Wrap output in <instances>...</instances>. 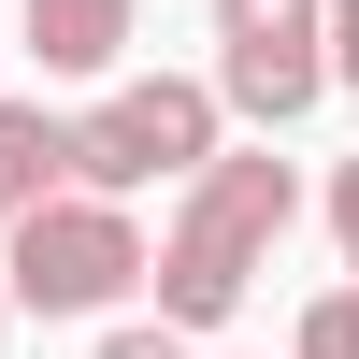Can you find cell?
<instances>
[{
	"label": "cell",
	"instance_id": "cell-7",
	"mask_svg": "<svg viewBox=\"0 0 359 359\" xmlns=\"http://www.w3.org/2000/svg\"><path fill=\"white\" fill-rule=\"evenodd\" d=\"M302 359H359V287H331V302H302Z\"/></svg>",
	"mask_w": 359,
	"mask_h": 359
},
{
	"label": "cell",
	"instance_id": "cell-1",
	"mask_svg": "<svg viewBox=\"0 0 359 359\" xmlns=\"http://www.w3.org/2000/svg\"><path fill=\"white\" fill-rule=\"evenodd\" d=\"M287 216H302V172L259 144V158H201L187 172V216H172V245L144 259V287H158L172 331H216L230 302L259 287V259L287 245Z\"/></svg>",
	"mask_w": 359,
	"mask_h": 359
},
{
	"label": "cell",
	"instance_id": "cell-5",
	"mask_svg": "<svg viewBox=\"0 0 359 359\" xmlns=\"http://www.w3.org/2000/svg\"><path fill=\"white\" fill-rule=\"evenodd\" d=\"M29 57L43 72H115L130 57V0H29Z\"/></svg>",
	"mask_w": 359,
	"mask_h": 359
},
{
	"label": "cell",
	"instance_id": "cell-9",
	"mask_svg": "<svg viewBox=\"0 0 359 359\" xmlns=\"http://www.w3.org/2000/svg\"><path fill=\"white\" fill-rule=\"evenodd\" d=\"M316 29H331V86H359V0H316Z\"/></svg>",
	"mask_w": 359,
	"mask_h": 359
},
{
	"label": "cell",
	"instance_id": "cell-11",
	"mask_svg": "<svg viewBox=\"0 0 359 359\" xmlns=\"http://www.w3.org/2000/svg\"><path fill=\"white\" fill-rule=\"evenodd\" d=\"M0 316H15V287H0Z\"/></svg>",
	"mask_w": 359,
	"mask_h": 359
},
{
	"label": "cell",
	"instance_id": "cell-2",
	"mask_svg": "<svg viewBox=\"0 0 359 359\" xmlns=\"http://www.w3.org/2000/svg\"><path fill=\"white\" fill-rule=\"evenodd\" d=\"M0 230H15V245H0V287H15L29 316H101V302L144 287V230H130V201H101V187H43Z\"/></svg>",
	"mask_w": 359,
	"mask_h": 359
},
{
	"label": "cell",
	"instance_id": "cell-6",
	"mask_svg": "<svg viewBox=\"0 0 359 359\" xmlns=\"http://www.w3.org/2000/svg\"><path fill=\"white\" fill-rule=\"evenodd\" d=\"M43 187H72V144H57L43 101H0V216H29Z\"/></svg>",
	"mask_w": 359,
	"mask_h": 359
},
{
	"label": "cell",
	"instance_id": "cell-8",
	"mask_svg": "<svg viewBox=\"0 0 359 359\" xmlns=\"http://www.w3.org/2000/svg\"><path fill=\"white\" fill-rule=\"evenodd\" d=\"M101 359H187V331L172 316H130V331H101Z\"/></svg>",
	"mask_w": 359,
	"mask_h": 359
},
{
	"label": "cell",
	"instance_id": "cell-10",
	"mask_svg": "<svg viewBox=\"0 0 359 359\" xmlns=\"http://www.w3.org/2000/svg\"><path fill=\"white\" fill-rule=\"evenodd\" d=\"M331 245H345V273H359V158L331 172Z\"/></svg>",
	"mask_w": 359,
	"mask_h": 359
},
{
	"label": "cell",
	"instance_id": "cell-3",
	"mask_svg": "<svg viewBox=\"0 0 359 359\" xmlns=\"http://www.w3.org/2000/svg\"><path fill=\"white\" fill-rule=\"evenodd\" d=\"M57 144H72V187L130 201V187H158V172H201V158H216V86H187V72L101 86L86 115H57Z\"/></svg>",
	"mask_w": 359,
	"mask_h": 359
},
{
	"label": "cell",
	"instance_id": "cell-4",
	"mask_svg": "<svg viewBox=\"0 0 359 359\" xmlns=\"http://www.w3.org/2000/svg\"><path fill=\"white\" fill-rule=\"evenodd\" d=\"M216 115H259V130H302L331 101V29L316 0H216Z\"/></svg>",
	"mask_w": 359,
	"mask_h": 359
}]
</instances>
